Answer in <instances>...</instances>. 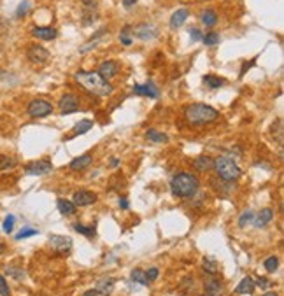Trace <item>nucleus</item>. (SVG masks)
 <instances>
[{"mask_svg": "<svg viewBox=\"0 0 284 296\" xmlns=\"http://www.w3.org/2000/svg\"><path fill=\"white\" fill-rule=\"evenodd\" d=\"M188 16H189V11L188 9H177L174 14L170 16V26L172 28H179L181 25H184V21L188 19Z\"/></svg>", "mask_w": 284, "mask_h": 296, "instance_id": "412c9836", "label": "nucleus"}, {"mask_svg": "<svg viewBox=\"0 0 284 296\" xmlns=\"http://www.w3.org/2000/svg\"><path fill=\"white\" fill-rule=\"evenodd\" d=\"M274 219V210L272 209H262L258 212V216H254L253 219V224L256 228H265L268 224V222Z\"/></svg>", "mask_w": 284, "mask_h": 296, "instance_id": "6ab92c4d", "label": "nucleus"}, {"mask_svg": "<svg viewBox=\"0 0 284 296\" xmlns=\"http://www.w3.org/2000/svg\"><path fill=\"white\" fill-rule=\"evenodd\" d=\"M32 35L39 40H55L58 32L53 26H35V28H32Z\"/></svg>", "mask_w": 284, "mask_h": 296, "instance_id": "dca6fc26", "label": "nucleus"}, {"mask_svg": "<svg viewBox=\"0 0 284 296\" xmlns=\"http://www.w3.org/2000/svg\"><path fill=\"white\" fill-rule=\"evenodd\" d=\"M204 270H206L207 274L214 275L216 272H218V265H216L214 259H209V258H204Z\"/></svg>", "mask_w": 284, "mask_h": 296, "instance_id": "e433bc0d", "label": "nucleus"}, {"mask_svg": "<svg viewBox=\"0 0 284 296\" xmlns=\"http://www.w3.org/2000/svg\"><path fill=\"white\" fill-rule=\"evenodd\" d=\"M49 245L53 251H57L60 254H67L72 249V239L63 235H51L49 237Z\"/></svg>", "mask_w": 284, "mask_h": 296, "instance_id": "9b49d317", "label": "nucleus"}, {"mask_svg": "<svg viewBox=\"0 0 284 296\" xmlns=\"http://www.w3.org/2000/svg\"><path fill=\"white\" fill-rule=\"evenodd\" d=\"M119 40H121L123 46H132L133 39H132V26L130 25H125L119 32Z\"/></svg>", "mask_w": 284, "mask_h": 296, "instance_id": "c85d7f7f", "label": "nucleus"}, {"mask_svg": "<svg viewBox=\"0 0 284 296\" xmlns=\"http://www.w3.org/2000/svg\"><path fill=\"white\" fill-rule=\"evenodd\" d=\"M57 207H58V210H60L61 216H74L76 210H77V207H76L70 200H65V198H58Z\"/></svg>", "mask_w": 284, "mask_h": 296, "instance_id": "4be33fe9", "label": "nucleus"}, {"mask_svg": "<svg viewBox=\"0 0 284 296\" xmlns=\"http://www.w3.org/2000/svg\"><path fill=\"white\" fill-rule=\"evenodd\" d=\"M7 274L11 275V277H14V279H16V280L25 279V272H23L21 268H14V266H7Z\"/></svg>", "mask_w": 284, "mask_h": 296, "instance_id": "ea45409f", "label": "nucleus"}, {"mask_svg": "<svg viewBox=\"0 0 284 296\" xmlns=\"http://www.w3.org/2000/svg\"><path fill=\"white\" fill-rule=\"evenodd\" d=\"M198 189H200V181L195 174L177 172L170 179V191L177 198H191L193 195H197Z\"/></svg>", "mask_w": 284, "mask_h": 296, "instance_id": "f03ea898", "label": "nucleus"}, {"mask_svg": "<svg viewBox=\"0 0 284 296\" xmlns=\"http://www.w3.org/2000/svg\"><path fill=\"white\" fill-rule=\"evenodd\" d=\"M14 222H16V218H14L13 214H9V216H5V219H4V224H2V228H4V231H5V233H13Z\"/></svg>", "mask_w": 284, "mask_h": 296, "instance_id": "4c0bfd02", "label": "nucleus"}, {"mask_svg": "<svg viewBox=\"0 0 284 296\" xmlns=\"http://www.w3.org/2000/svg\"><path fill=\"white\" fill-rule=\"evenodd\" d=\"M133 93L142 96H149V98H158L160 96V90H158V86L153 81H148L144 84H135L133 86Z\"/></svg>", "mask_w": 284, "mask_h": 296, "instance_id": "4468645a", "label": "nucleus"}, {"mask_svg": "<svg viewBox=\"0 0 284 296\" xmlns=\"http://www.w3.org/2000/svg\"><path fill=\"white\" fill-rule=\"evenodd\" d=\"M219 118V111L210 107L207 104H191L186 105L184 109V119L188 121L191 127H204V125H210Z\"/></svg>", "mask_w": 284, "mask_h": 296, "instance_id": "7ed1b4c3", "label": "nucleus"}, {"mask_svg": "<svg viewBox=\"0 0 284 296\" xmlns=\"http://www.w3.org/2000/svg\"><path fill=\"white\" fill-rule=\"evenodd\" d=\"M93 163V156L90 154V152H86V154H81V156L74 158V160L70 161V168L74 170V172H81V170L88 168V166Z\"/></svg>", "mask_w": 284, "mask_h": 296, "instance_id": "f3484780", "label": "nucleus"}, {"mask_svg": "<svg viewBox=\"0 0 284 296\" xmlns=\"http://www.w3.org/2000/svg\"><path fill=\"white\" fill-rule=\"evenodd\" d=\"M114 284H116V280L111 279V277H105V279H100L98 282H96L95 289L100 296H109L114 289Z\"/></svg>", "mask_w": 284, "mask_h": 296, "instance_id": "aec40b11", "label": "nucleus"}, {"mask_svg": "<svg viewBox=\"0 0 284 296\" xmlns=\"http://www.w3.org/2000/svg\"><path fill=\"white\" fill-rule=\"evenodd\" d=\"M254 280L251 277H244V279L239 282V286L235 288L237 295H253L254 293Z\"/></svg>", "mask_w": 284, "mask_h": 296, "instance_id": "5701e85b", "label": "nucleus"}, {"mask_svg": "<svg viewBox=\"0 0 284 296\" xmlns=\"http://www.w3.org/2000/svg\"><path fill=\"white\" fill-rule=\"evenodd\" d=\"M93 128V121L92 119H81L79 123H76L74 128H72V137L76 135H84L86 131H90Z\"/></svg>", "mask_w": 284, "mask_h": 296, "instance_id": "393cba45", "label": "nucleus"}, {"mask_svg": "<svg viewBox=\"0 0 284 296\" xmlns=\"http://www.w3.org/2000/svg\"><path fill=\"white\" fill-rule=\"evenodd\" d=\"M263 266H265V270H267L268 274H274V272L279 268V258H277V256L267 258V259L263 261Z\"/></svg>", "mask_w": 284, "mask_h": 296, "instance_id": "7c9ffc66", "label": "nucleus"}, {"mask_svg": "<svg viewBox=\"0 0 284 296\" xmlns=\"http://www.w3.org/2000/svg\"><path fill=\"white\" fill-rule=\"evenodd\" d=\"M158 275H160V270H158V268H149V270L146 272V279H148L149 282H153V280L158 279Z\"/></svg>", "mask_w": 284, "mask_h": 296, "instance_id": "c03bdc74", "label": "nucleus"}, {"mask_svg": "<svg viewBox=\"0 0 284 296\" xmlns=\"http://www.w3.org/2000/svg\"><path fill=\"white\" fill-rule=\"evenodd\" d=\"M254 219V214L251 210H246V212L241 214V218H239V226L241 228H246L247 224H251Z\"/></svg>", "mask_w": 284, "mask_h": 296, "instance_id": "72a5a7b5", "label": "nucleus"}, {"mask_svg": "<svg viewBox=\"0 0 284 296\" xmlns=\"http://www.w3.org/2000/svg\"><path fill=\"white\" fill-rule=\"evenodd\" d=\"M4 253H5V244L0 240V254H4Z\"/></svg>", "mask_w": 284, "mask_h": 296, "instance_id": "8fccbe9b", "label": "nucleus"}, {"mask_svg": "<svg viewBox=\"0 0 284 296\" xmlns=\"http://www.w3.org/2000/svg\"><path fill=\"white\" fill-rule=\"evenodd\" d=\"M119 207H121V209H128V200H127V198H119Z\"/></svg>", "mask_w": 284, "mask_h": 296, "instance_id": "09e8293b", "label": "nucleus"}, {"mask_svg": "<svg viewBox=\"0 0 284 296\" xmlns=\"http://www.w3.org/2000/svg\"><path fill=\"white\" fill-rule=\"evenodd\" d=\"M96 202V195L93 191H88V189H79V191L74 193L72 196V204L76 207H88Z\"/></svg>", "mask_w": 284, "mask_h": 296, "instance_id": "f8f14e48", "label": "nucleus"}, {"mask_svg": "<svg viewBox=\"0 0 284 296\" xmlns=\"http://www.w3.org/2000/svg\"><path fill=\"white\" fill-rule=\"evenodd\" d=\"M137 0H123V7H132V5H135Z\"/></svg>", "mask_w": 284, "mask_h": 296, "instance_id": "49530a36", "label": "nucleus"}, {"mask_svg": "<svg viewBox=\"0 0 284 296\" xmlns=\"http://www.w3.org/2000/svg\"><path fill=\"white\" fill-rule=\"evenodd\" d=\"M214 166V160L210 156H206V154H202V156H197L193 160V168L197 170V172H209L210 168Z\"/></svg>", "mask_w": 284, "mask_h": 296, "instance_id": "a211bd4d", "label": "nucleus"}, {"mask_svg": "<svg viewBox=\"0 0 284 296\" xmlns=\"http://www.w3.org/2000/svg\"><path fill=\"white\" fill-rule=\"evenodd\" d=\"M223 284L219 282L218 279H209L206 282V286H204V289H206V293L209 296H219L221 295V291H223Z\"/></svg>", "mask_w": 284, "mask_h": 296, "instance_id": "a878e982", "label": "nucleus"}, {"mask_svg": "<svg viewBox=\"0 0 284 296\" xmlns=\"http://www.w3.org/2000/svg\"><path fill=\"white\" fill-rule=\"evenodd\" d=\"M105 34H109V28H100V30H96L95 34L92 35V39L88 40L86 44H83L81 48H79V53L81 55H84V53H88V51H92V49H95L98 44L102 42V39H104V35Z\"/></svg>", "mask_w": 284, "mask_h": 296, "instance_id": "2eb2a0df", "label": "nucleus"}, {"mask_svg": "<svg viewBox=\"0 0 284 296\" xmlns=\"http://www.w3.org/2000/svg\"><path fill=\"white\" fill-rule=\"evenodd\" d=\"M39 233V230H35V228H23L19 233L16 235V240H23V239H28V237H34Z\"/></svg>", "mask_w": 284, "mask_h": 296, "instance_id": "58836bf2", "label": "nucleus"}, {"mask_svg": "<svg viewBox=\"0 0 284 296\" xmlns=\"http://www.w3.org/2000/svg\"><path fill=\"white\" fill-rule=\"evenodd\" d=\"M189 37H191V40L195 42V40H202V32H200V28H197V26H193V28H189Z\"/></svg>", "mask_w": 284, "mask_h": 296, "instance_id": "37998d69", "label": "nucleus"}, {"mask_svg": "<svg viewBox=\"0 0 284 296\" xmlns=\"http://www.w3.org/2000/svg\"><path fill=\"white\" fill-rule=\"evenodd\" d=\"M109 166H111V168H116V166H119V158H116V156H113V158H111V163H109Z\"/></svg>", "mask_w": 284, "mask_h": 296, "instance_id": "a18cd8bd", "label": "nucleus"}, {"mask_svg": "<svg viewBox=\"0 0 284 296\" xmlns=\"http://www.w3.org/2000/svg\"><path fill=\"white\" fill-rule=\"evenodd\" d=\"M53 170V163L49 160H39V161H32L25 166V174L26 175H46Z\"/></svg>", "mask_w": 284, "mask_h": 296, "instance_id": "1a4fd4ad", "label": "nucleus"}, {"mask_svg": "<svg viewBox=\"0 0 284 296\" xmlns=\"http://www.w3.org/2000/svg\"><path fill=\"white\" fill-rule=\"evenodd\" d=\"M83 296H100V295L96 293V289H88V291L83 293Z\"/></svg>", "mask_w": 284, "mask_h": 296, "instance_id": "de8ad7c7", "label": "nucleus"}, {"mask_svg": "<svg viewBox=\"0 0 284 296\" xmlns=\"http://www.w3.org/2000/svg\"><path fill=\"white\" fill-rule=\"evenodd\" d=\"M76 83L79 86H83L88 93H92L95 96H109L114 93V86L98 75V72H92V70H79L74 74Z\"/></svg>", "mask_w": 284, "mask_h": 296, "instance_id": "f257e3e1", "label": "nucleus"}, {"mask_svg": "<svg viewBox=\"0 0 284 296\" xmlns=\"http://www.w3.org/2000/svg\"><path fill=\"white\" fill-rule=\"evenodd\" d=\"M262 296H279V295H277V293H265V295Z\"/></svg>", "mask_w": 284, "mask_h": 296, "instance_id": "603ef678", "label": "nucleus"}, {"mask_svg": "<svg viewBox=\"0 0 284 296\" xmlns=\"http://www.w3.org/2000/svg\"><path fill=\"white\" fill-rule=\"evenodd\" d=\"M28 13H30V2H28V0H23L16 9V18H25Z\"/></svg>", "mask_w": 284, "mask_h": 296, "instance_id": "c9c22d12", "label": "nucleus"}, {"mask_svg": "<svg viewBox=\"0 0 284 296\" xmlns=\"http://www.w3.org/2000/svg\"><path fill=\"white\" fill-rule=\"evenodd\" d=\"M118 70H119L118 61H114V60L102 61L100 67H98V75H100L102 79H105V81H111L114 75L118 74Z\"/></svg>", "mask_w": 284, "mask_h": 296, "instance_id": "ddd939ff", "label": "nucleus"}, {"mask_svg": "<svg viewBox=\"0 0 284 296\" xmlns=\"http://www.w3.org/2000/svg\"><path fill=\"white\" fill-rule=\"evenodd\" d=\"M200 21L206 26H209V28H212V26L218 23V14H216V11H212V9H206L200 16Z\"/></svg>", "mask_w": 284, "mask_h": 296, "instance_id": "cd10ccee", "label": "nucleus"}, {"mask_svg": "<svg viewBox=\"0 0 284 296\" xmlns=\"http://www.w3.org/2000/svg\"><path fill=\"white\" fill-rule=\"evenodd\" d=\"M0 296H11V291H9L7 280H5L4 275H0Z\"/></svg>", "mask_w": 284, "mask_h": 296, "instance_id": "a19ab883", "label": "nucleus"}, {"mask_svg": "<svg viewBox=\"0 0 284 296\" xmlns=\"http://www.w3.org/2000/svg\"><path fill=\"white\" fill-rule=\"evenodd\" d=\"M212 168H216L219 181H225V183H233L242 175L241 166L237 165V161L230 156H219L218 160H214Z\"/></svg>", "mask_w": 284, "mask_h": 296, "instance_id": "20e7f679", "label": "nucleus"}, {"mask_svg": "<svg viewBox=\"0 0 284 296\" xmlns=\"http://www.w3.org/2000/svg\"><path fill=\"white\" fill-rule=\"evenodd\" d=\"M26 112L34 119L46 118V116H49V114L53 112V104L49 100H44V98H35V100H32L30 104H28Z\"/></svg>", "mask_w": 284, "mask_h": 296, "instance_id": "39448f33", "label": "nucleus"}, {"mask_svg": "<svg viewBox=\"0 0 284 296\" xmlns=\"http://www.w3.org/2000/svg\"><path fill=\"white\" fill-rule=\"evenodd\" d=\"M26 58H28L32 63H35V65H42V63H46V61L49 60V51L44 48V46L32 44V46H28V49H26Z\"/></svg>", "mask_w": 284, "mask_h": 296, "instance_id": "0eeeda50", "label": "nucleus"}, {"mask_svg": "<svg viewBox=\"0 0 284 296\" xmlns=\"http://www.w3.org/2000/svg\"><path fill=\"white\" fill-rule=\"evenodd\" d=\"M16 166V160L11 156H0V170H9Z\"/></svg>", "mask_w": 284, "mask_h": 296, "instance_id": "f704fd0d", "label": "nucleus"}, {"mask_svg": "<svg viewBox=\"0 0 284 296\" xmlns=\"http://www.w3.org/2000/svg\"><path fill=\"white\" fill-rule=\"evenodd\" d=\"M72 228H74L77 233H81V235H84V237H95V226H84V224H79V222H76Z\"/></svg>", "mask_w": 284, "mask_h": 296, "instance_id": "473e14b6", "label": "nucleus"}, {"mask_svg": "<svg viewBox=\"0 0 284 296\" xmlns=\"http://www.w3.org/2000/svg\"><path fill=\"white\" fill-rule=\"evenodd\" d=\"M5 75H7V72H5V70H2V69H0V81H2V79H4Z\"/></svg>", "mask_w": 284, "mask_h": 296, "instance_id": "3c124183", "label": "nucleus"}, {"mask_svg": "<svg viewBox=\"0 0 284 296\" xmlns=\"http://www.w3.org/2000/svg\"><path fill=\"white\" fill-rule=\"evenodd\" d=\"M204 84H206L209 90H218V88L225 86V79L219 77V75L207 74V75H204Z\"/></svg>", "mask_w": 284, "mask_h": 296, "instance_id": "bb28decb", "label": "nucleus"}, {"mask_svg": "<svg viewBox=\"0 0 284 296\" xmlns=\"http://www.w3.org/2000/svg\"><path fill=\"white\" fill-rule=\"evenodd\" d=\"M81 4H83L81 23H83V26H90L98 19V2L96 0H81Z\"/></svg>", "mask_w": 284, "mask_h": 296, "instance_id": "423d86ee", "label": "nucleus"}, {"mask_svg": "<svg viewBox=\"0 0 284 296\" xmlns=\"http://www.w3.org/2000/svg\"><path fill=\"white\" fill-rule=\"evenodd\" d=\"M58 107H60V112L63 114V116H65V114L77 112V111L81 109L77 96L72 95V93H65V95L61 96L60 102H58Z\"/></svg>", "mask_w": 284, "mask_h": 296, "instance_id": "9d476101", "label": "nucleus"}, {"mask_svg": "<svg viewBox=\"0 0 284 296\" xmlns=\"http://www.w3.org/2000/svg\"><path fill=\"white\" fill-rule=\"evenodd\" d=\"M254 288H262V289H268L272 288V282L265 277H260V279L254 280Z\"/></svg>", "mask_w": 284, "mask_h": 296, "instance_id": "79ce46f5", "label": "nucleus"}, {"mask_svg": "<svg viewBox=\"0 0 284 296\" xmlns=\"http://www.w3.org/2000/svg\"><path fill=\"white\" fill-rule=\"evenodd\" d=\"M130 279H132V280H133V282L140 284V286H148V284H149V280H148V279H146V272L139 270V268H135V270L132 272V275H130Z\"/></svg>", "mask_w": 284, "mask_h": 296, "instance_id": "c756f323", "label": "nucleus"}, {"mask_svg": "<svg viewBox=\"0 0 284 296\" xmlns=\"http://www.w3.org/2000/svg\"><path fill=\"white\" fill-rule=\"evenodd\" d=\"M202 42L206 46H216V44H219V34L218 32H209V34L202 35Z\"/></svg>", "mask_w": 284, "mask_h": 296, "instance_id": "2f4dec72", "label": "nucleus"}, {"mask_svg": "<svg viewBox=\"0 0 284 296\" xmlns=\"http://www.w3.org/2000/svg\"><path fill=\"white\" fill-rule=\"evenodd\" d=\"M132 32L140 40H151L154 37H158V28L153 23H140L137 26H132Z\"/></svg>", "mask_w": 284, "mask_h": 296, "instance_id": "6e6552de", "label": "nucleus"}, {"mask_svg": "<svg viewBox=\"0 0 284 296\" xmlns=\"http://www.w3.org/2000/svg\"><path fill=\"white\" fill-rule=\"evenodd\" d=\"M146 139L154 142V144H167V142H169V135H167V133L153 130V128H149V130L146 131Z\"/></svg>", "mask_w": 284, "mask_h": 296, "instance_id": "b1692460", "label": "nucleus"}]
</instances>
